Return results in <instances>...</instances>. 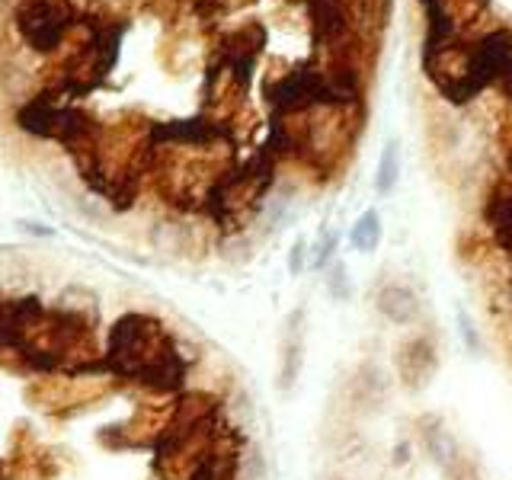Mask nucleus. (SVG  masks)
<instances>
[{
  "instance_id": "nucleus-7",
  "label": "nucleus",
  "mask_w": 512,
  "mask_h": 480,
  "mask_svg": "<svg viewBox=\"0 0 512 480\" xmlns=\"http://www.w3.org/2000/svg\"><path fill=\"white\" fill-rule=\"evenodd\" d=\"M330 292H333V298H346V295H349V285H346V276H343V266H336V269H333V276H330Z\"/></svg>"
},
{
  "instance_id": "nucleus-6",
  "label": "nucleus",
  "mask_w": 512,
  "mask_h": 480,
  "mask_svg": "<svg viewBox=\"0 0 512 480\" xmlns=\"http://www.w3.org/2000/svg\"><path fill=\"white\" fill-rule=\"evenodd\" d=\"M397 173H400V164H397V148H394V144H388V148H384V154H381L378 176H375V189L381 192V196H384V192H391V189H394Z\"/></svg>"
},
{
  "instance_id": "nucleus-2",
  "label": "nucleus",
  "mask_w": 512,
  "mask_h": 480,
  "mask_svg": "<svg viewBox=\"0 0 512 480\" xmlns=\"http://www.w3.org/2000/svg\"><path fill=\"white\" fill-rule=\"evenodd\" d=\"M378 311L391 320V324H413L416 314H420V301L404 285H388L381 288L378 295Z\"/></svg>"
},
{
  "instance_id": "nucleus-5",
  "label": "nucleus",
  "mask_w": 512,
  "mask_h": 480,
  "mask_svg": "<svg viewBox=\"0 0 512 480\" xmlns=\"http://www.w3.org/2000/svg\"><path fill=\"white\" fill-rule=\"evenodd\" d=\"M378 237H381V224H378V215H375V212H365V215L359 218L356 228L349 231V240H352V244H356L359 250H375Z\"/></svg>"
},
{
  "instance_id": "nucleus-4",
  "label": "nucleus",
  "mask_w": 512,
  "mask_h": 480,
  "mask_svg": "<svg viewBox=\"0 0 512 480\" xmlns=\"http://www.w3.org/2000/svg\"><path fill=\"white\" fill-rule=\"evenodd\" d=\"M420 436H423V445H426V452L429 458L436 461V464H448V458H455V445L452 439H448V432L436 423V420H423V429H420Z\"/></svg>"
},
{
  "instance_id": "nucleus-8",
  "label": "nucleus",
  "mask_w": 512,
  "mask_h": 480,
  "mask_svg": "<svg viewBox=\"0 0 512 480\" xmlns=\"http://www.w3.org/2000/svg\"><path fill=\"white\" fill-rule=\"evenodd\" d=\"M301 269V247H295V253H292V272H298Z\"/></svg>"
},
{
  "instance_id": "nucleus-1",
  "label": "nucleus",
  "mask_w": 512,
  "mask_h": 480,
  "mask_svg": "<svg viewBox=\"0 0 512 480\" xmlns=\"http://www.w3.org/2000/svg\"><path fill=\"white\" fill-rule=\"evenodd\" d=\"M80 23L84 13L77 0H20V7L13 10V26L23 45L39 55H55L58 48L71 45Z\"/></svg>"
},
{
  "instance_id": "nucleus-3",
  "label": "nucleus",
  "mask_w": 512,
  "mask_h": 480,
  "mask_svg": "<svg viewBox=\"0 0 512 480\" xmlns=\"http://www.w3.org/2000/svg\"><path fill=\"white\" fill-rule=\"evenodd\" d=\"M397 365L410 388H420V384L429 381V375L436 372V356H432V349L423 340H413L410 346H404V352H400Z\"/></svg>"
}]
</instances>
